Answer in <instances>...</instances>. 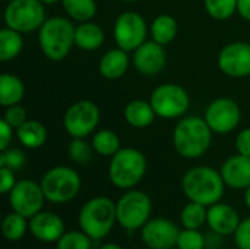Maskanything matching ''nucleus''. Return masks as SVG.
I'll use <instances>...</instances> for the list:
<instances>
[{
	"instance_id": "nucleus-1",
	"label": "nucleus",
	"mask_w": 250,
	"mask_h": 249,
	"mask_svg": "<svg viewBox=\"0 0 250 249\" xmlns=\"http://www.w3.org/2000/svg\"><path fill=\"white\" fill-rule=\"evenodd\" d=\"M182 189L189 201L211 207L221 201L226 183L218 170L208 166H196L183 175Z\"/></svg>"
},
{
	"instance_id": "nucleus-2",
	"label": "nucleus",
	"mask_w": 250,
	"mask_h": 249,
	"mask_svg": "<svg viewBox=\"0 0 250 249\" xmlns=\"http://www.w3.org/2000/svg\"><path fill=\"white\" fill-rule=\"evenodd\" d=\"M212 134L205 119L198 116L182 117L173 132V145L183 158H199L209 150Z\"/></svg>"
},
{
	"instance_id": "nucleus-3",
	"label": "nucleus",
	"mask_w": 250,
	"mask_h": 249,
	"mask_svg": "<svg viewBox=\"0 0 250 249\" xmlns=\"http://www.w3.org/2000/svg\"><path fill=\"white\" fill-rule=\"evenodd\" d=\"M117 223L116 203L108 197H94L88 200L78 214L79 229L94 242L110 235Z\"/></svg>"
},
{
	"instance_id": "nucleus-4",
	"label": "nucleus",
	"mask_w": 250,
	"mask_h": 249,
	"mask_svg": "<svg viewBox=\"0 0 250 249\" xmlns=\"http://www.w3.org/2000/svg\"><path fill=\"white\" fill-rule=\"evenodd\" d=\"M75 29L70 19L53 16L38 29V43L44 56L53 62L63 60L75 44Z\"/></svg>"
},
{
	"instance_id": "nucleus-5",
	"label": "nucleus",
	"mask_w": 250,
	"mask_h": 249,
	"mask_svg": "<svg viewBox=\"0 0 250 249\" xmlns=\"http://www.w3.org/2000/svg\"><path fill=\"white\" fill-rule=\"evenodd\" d=\"M146 158L136 148H120L110 160L108 178L119 189H133L146 173Z\"/></svg>"
},
{
	"instance_id": "nucleus-6",
	"label": "nucleus",
	"mask_w": 250,
	"mask_h": 249,
	"mask_svg": "<svg viewBox=\"0 0 250 249\" xmlns=\"http://www.w3.org/2000/svg\"><path fill=\"white\" fill-rule=\"evenodd\" d=\"M40 185L47 201L53 204H66L76 198L82 181L75 169L69 166H56L44 173Z\"/></svg>"
},
{
	"instance_id": "nucleus-7",
	"label": "nucleus",
	"mask_w": 250,
	"mask_h": 249,
	"mask_svg": "<svg viewBox=\"0 0 250 249\" xmlns=\"http://www.w3.org/2000/svg\"><path fill=\"white\" fill-rule=\"evenodd\" d=\"M117 223L127 232L141 230L152 214V201L149 195L139 189L126 191L116 203Z\"/></svg>"
},
{
	"instance_id": "nucleus-8",
	"label": "nucleus",
	"mask_w": 250,
	"mask_h": 249,
	"mask_svg": "<svg viewBox=\"0 0 250 249\" xmlns=\"http://www.w3.org/2000/svg\"><path fill=\"white\" fill-rule=\"evenodd\" d=\"M44 3L40 0H10L4 9V23L18 32H32L45 22Z\"/></svg>"
},
{
	"instance_id": "nucleus-9",
	"label": "nucleus",
	"mask_w": 250,
	"mask_h": 249,
	"mask_svg": "<svg viewBox=\"0 0 250 249\" xmlns=\"http://www.w3.org/2000/svg\"><path fill=\"white\" fill-rule=\"evenodd\" d=\"M149 103L158 117L179 119L186 114L190 98L183 87L177 84H163L152 91Z\"/></svg>"
},
{
	"instance_id": "nucleus-10",
	"label": "nucleus",
	"mask_w": 250,
	"mask_h": 249,
	"mask_svg": "<svg viewBox=\"0 0 250 249\" xmlns=\"http://www.w3.org/2000/svg\"><path fill=\"white\" fill-rule=\"evenodd\" d=\"M100 109L89 100L73 103L64 113L63 126L72 138H85L91 135L100 122Z\"/></svg>"
},
{
	"instance_id": "nucleus-11",
	"label": "nucleus",
	"mask_w": 250,
	"mask_h": 249,
	"mask_svg": "<svg viewBox=\"0 0 250 249\" xmlns=\"http://www.w3.org/2000/svg\"><path fill=\"white\" fill-rule=\"evenodd\" d=\"M45 195L40 183L31 179L18 181L13 189L9 192V205L12 211L32 219L35 214L42 211Z\"/></svg>"
},
{
	"instance_id": "nucleus-12",
	"label": "nucleus",
	"mask_w": 250,
	"mask_h": 249,
	"mask_svg": "<svg viewBox=\"0 0 250 249\" xmlns=\"http://www.w3.org/2000/svg\"><path fill=\"white\" fill-rule=\"evenodd\" d=\"M146 22L136 12H123L114 22V40L117 47L126 51H135L145 43L146 38Z\"/></svg>"
},
{
	"instance_id": "nucleus-13",
	"label": "nucleus",
	"mask_w": 250,
	"mask_h": 249,
	"mask_svg": "<svg viewBox=\"0 0 250 249\" xmlns=\"http://www.w3.org/2000/svg\"><path fill=\"white\" fill-rule=\"evenodd\" d=\"M242 117L239 104L231 98H217L205 110L204 119L214 134H230L233 132Z\"/></svg>"
},
{
	"instance_id": "nucleus-14",
	"label": "nucleus",
	"mask_w": 250,
	"mask_h": 249,
	"mask_svg": "<svg viewBox=\"0 0 250 249\" xmlns=\"http://www.w3.org/2000/svg\"><path fill=\"white\" fill-rule=\"evenodd\" d=\"M180 229L168 219L157 217L149 219L146 225L141 229V239L145 248L151 249H173L177 247Z\"/></svg>"
},
{
	"instance_id": "nucleus-15",
	"label": "nucleus",
	"mask_w": 250,
	"mask_h": 249,
	"mask_svg": "<svg viewBox=\"0 0 250 249\" xmlns=\"http://www.w3.org/2000/svg\"><path fill=\"white\" fill-rule=\"evenodd\" d=\"M220 70L231 78L250 76V44L236 41L227 44L217 59Z\"/></svg>"
},
{
	"instance_id": "nucleus-16",
	"label": "nucleus",
	"mask_w": 250,
	"mask_h": 249,
	"mask_svg": "<svg viewBox=\"0 0 250 249\" xmlns=\"http://www.w3.org/2000/svg\"><path fill=\"white\" fill-rule=\"evenodd\" d=\"M166 50L157 41H145L133 51V65L136 70L145 76H154L166 66Z\"/></svg>"
},
{
	"instance_id": "nucleus-17",
	"label": "nucleus",
	"mask_w": 250,
	"mask_h": 249,
	"mask_svg": "<svg viewBox=\"0 0 250 249\" xmlns=\"http://www.w3.org/2000/svg\"><path fill=\"white\" fill-rule=\"evenodd\" d=\"M64 232L63 219L53 211H40L29 219V233L42 244H56Z\"/></svg>"
},
{
	"instance_id": "nucleus-18",
	"label": "nucleus",
	"mask_w": 250,
	"mask_h": 249,
	"mask_svg": "<svg viewBox=\"0 0 250 249\" xmlns=\"http://www.w3.org/2000/svg\"><path fill=\"white\" fill-rule=\"evenodd\" d=\"M240 222L242 220L239 217V213L229 204L217 203V204L208 207L207 225L212 232H215L221 236L234 235Z\"/></svg>"
},
{
	"instance_id": "nucleus-19",
	"label": "nucleus",
	"mask_w": 250,
	"mask_h": 249,
	"mask_svg": "<svg viewBox=\"0 0 250 249\" xmlns=\"http://www.w3.org/2000/svg\"><path fill=\"white\" fill-rule=\"evenodd\" d=\"M220 173L226 186L233 189H248L250 186V157L239 153L229 157L223 163Z\"/></svg>"
},
{
	"instance_id": "nucleus-20",
	"label": "nucleus",
	"mask_w": 250,
	"mask_h": 249,
	"mask_svg": "<svg viewBox=\"0 0 250 249\" xmlns=\"http://www.w3.org/2000/svg\"><path fill=\"white\" fill-rule=\"evenodd\" d=\"M129 68V56L127 51L123 48H113L108 50L100 60L98 69L101 76L105 79H119L122 78Z\"/></svg>"
},
{
	"instance_id": "nucleus-21",
	"label": "nucleus",
	"mask_w": 250,
	"mask_h": 249,
	"mask_svg": "<svg viewBox=\"0 0 250 249\" xmlns=\"http://www.w3.org/2000/svg\"><path fill=\"white\" fill-rule=\"evenodd\" d=\"M104 31L98 23L91 21L81 22V25L75 29V45H78L83 51L98 50L104 43Z\"/></svg>"
},
{
	"instance_id": "nucleus-22",
	"label": "nucleus",
	"mask_w": 250,
	"mask_h": 249,
	"mask_svg": "<svg viewBox=\"0 0 250 249\" xmlns=\"http://www.w3.org/2000/svg\"><path fill=\"white\" fill-rule=\"evenodd\" d=\"M123 114H125V120L130 126L138 129L148 128L149 125L154 123L157 117L151 103L144 100H132L130 103H127Z\"/></svg>"
},
{
	"instance_id": "nucleus-23",
	"label": "nucleus",
	"mask_w": 250,
	"mask_h": 249,
	"mask_svg": "<svg viewBox=\"0 0 250 249\" xmlns=\"http://www.w3.org/2000/svg\"><path fill=\"white\" fill-rule=\"evenodd\" d=\"M16 136H18L19 142L25 148L37 150V148H40V147H42L45 144V141H47V129L41 122L28 119L25 123H22L16 129Z\"/></svg>"
},
{
	"instance_id": "nucleus-24",
	"label": "nucleus",
	"mask_w": 250,
	"mask_h": 249,
	"mask_svg": "<svg viewBox=\"0 0 250 249\" xmlns=\"http://www.w3.org/2000/svg\"><path fill=\"white\" fill-rule=\"evenodd\" d=\"M25 97L23 82L10 73H3L0 76V104L3 107H10L19 104Z\"/></svg>"
},
{
	"instance_id": "nucleus-25",
	"label": "nucleus",
	"mask_w": 250,
	"mask_h": 249,
	"mask_svg": "<svg viewBox=\"0 0 250 249\" xmlns=\"http://www.w3.org/2000/svg\"><path fill=\"white\" fill-rule=\"evenodd\" d=\"M177 21L171 16V15H160L152 21L151 25V35L152 40L166 45L168 43H171L176 35H177Z\"/></svg>"
},
{
	"instance_id": "nucleus-26",
	"label": "nucleus",
	"mask_w": 250,
	"mask_h": 249,
	"mask_svg": "<svg viewBox=\"0 0 250 249\" xmlns=\"http://www.w3.org/2000/svg\"><path fill=\"white\" fill-rule=\"evenodd\" d=\"M23 47V40L21 32L12 28H3L0 31V60L9 62L15 59Z\"/></svg>"
},
{
	"instance_id": "nucleus-27",
	"label": "nucleus",
	"mask_w": 250,
	"mask_h": 249,
	"mask_svg": "<svg viewBox=\"0 0 250 249\" xmlns=\"http://www.w3.org/2000/svg\"><path fill=\"white\" fill-rule=\"evenodd\" d=\"M28 219L12 211L9 213L1 223V233L6 241L9 242H18L21 241L28 232H29V222Z\"/></svg>"
},
{
	"instance_id": "nucleus-28",
	"label": "nucleus",
	"mask_w": 250,
	"mask_h": 249,
	"mask_svg": "<svg viewBox=\"0 0 250 249\" xmlns=\"http://www.w3.org/2000/svg\"><path fill=\"white\" fill-rule=\"evenodd\" d=\"M94 151L103 157H113L120 150V138L110 129H101L92 136Z\"/></svg>"
},
{
	"instance_id": "nucleus-29",
	"label": "nucleus",
	"mask_w": 250,
	"mask_h": 249,
	"mask_svg": "<svg viewBox=\"0 0 250 249\" xmlns=\"http://www.w3.org/2000/svg\"><path fill=\"white\" fill-rule=\"evenodd\" d=\"M207 216H208V207L199 203L189 201L180 213V222L183 229L199 230L207 223Z\"/></svg>"
},
{
	"instance_id": "nucleus-30",
	"label": "nucleus",
	"mask_w": 250,
	"mask_h": 249,
	"mask_svg": "<svg viewBox=\"0 0 250 249\" xmlns=\"http://www.w3.org/2000/svg\"><path fill=\"white\" fill-rule=\"evenodd\" d=\"M62 6L69 18L78 22L91 21L97 13L95 0H62Z\"/></svg>"
},
{
	"instance_id": "nucleus-31",
	"label": "nucleus",
	"mask_w": 250,
	"mask_h": 249,
	"mask_svg": "<svg viewBox=\"0 0 250 249\" xmlns=\"http://www.w3.org/2000/svg\"><path fill=\"white\" fill-rule=\"evenodd\" d=\"M92 242L83 230H69L56 242V249H92Z\"/></svg>"
},
{
	"instance_id": "nucleus-32",
	"label": "nucleus",
	"mask_w": 250,
	"mask_h": 249,
	"mask_svg": "<svg viewBox=\"0 0 250 249\" xmlns=\"http://www.w3.org/2000/svg\"><path fill=\"white\" fill-rule=\"evenodd\" d=\"M94 147L83 141V138H72L67 145V156L76 164H88L92 160Z\"/></svg>"
},
{
	"instance_id": "nucleus-33",
	"label": "nucleus",
	"mask_w": 250,
	"mask_h": 249,
	"mask_svg": "<svg viewBox=\"0 0 250 249\" xmlns=\"http://www.w3.org/2000/svg\"><path fill=\"white\" fill-rule=\"evenodd\" d=\"M208 15L217 21H226L237 12V0H204Z\"/></svg>"
},
{
	"instance_id": "nucleus-34",
	"label": "nucleus",
	"mask_w": 250,
	"mask_h": 249,
	"mask_svg": "<svg viewBox=\"0 0 250 249\" xmlns=\"http://www.w3.org/2000/svg\"><path fill=\"white\" fill-rule=\"evenodd\" d=\"M177 249H205V235L199 230L183 229L177 238Z\"/></svg>"
},
{
	"instance_id": "nucleus-35",
	"label": "nucleus",
	"mask_w": 250,
	"mask_h": 249,
	"mask_svg": "<svg viewBox=\"0 0 250 249\" xmlns=\"http://www.w3.org/2000/svg\"><path fill=\"white\" fill-rule=\"evenodd\" d=\"M26 163V156L19 148H7L0 154V167H9L12 170H21Z\"/></svg>"
},
{
	"instance_id": "nucleus-36",
	"label": "nucleus",
	"mask_w": 250,
	"mask_h": 249,
	"mask_svg": "<svg viewBox=\"0 0 250 249\" xmlns=\"http://www.w3.org/2000/svg\"><path fill=\"white\" fill-rule=\"evenodd\" d=\"M3 119H4L13 129H18L22 123H25V122L28 120V114H26V110H25L22 106L15 104V106L6 107V112H4Z\"/></svg>"
},
{
	"instance_id": "nucleus-37",
	"label": "nucleus",
	"mask_w": 250,
	"mask_h": 249,
	"mask_svg": "<svg viewBox=\"0 0 250 249\" xmlns=\"http://www.w3.org/2000/svg\"><path fill=\"white\" fill-rule=\"evenodd\" d=\"M234 242L237 249H250V217L240 222L234 233Z\"/></svg>"
},
{
	"instance_id": "nucleus-38",
	"label": "nucleus",
	"mask_w": 250,
	"mask_h": 249,
	"mask_svg": "<svg viewBox=\"0 0 250 249\" xmlns=\"http://www.w3.org/2000/svg\"><path fill=\"white\" fill-rule=\"evenodd\" d=\"M16 185L15 170L9 167H0V192L3 195H9V192Z\"/></svg>"
},
{
	"instance_id": "nucleus-39",
	"label": "nucleus",
	"mask_w": 250,
	"mask_h": 249,
	"mask_svg": "<svg viewBox=\"0 0 250 249\" xmlns=\"http://www.w3.org/2000/svg\"><path fill=\"white\" fill-rule=\"evenodd\" d=\"M236 148L239 154L250 157V128H245L236 138Z\"/></svg>"
},
{
	"instance_id": "nucleus-40",
	"label": "nucleus",
	"mask_w": 250,
	"mask_h": 249,
	"mask_svg": "<svg viewBox=\"0 0 250 249\" xmlns=\"http://www.w3.org/2000/svg\"><path fill=\"white\" fill-rule=\"evenodd\" d=\"M12 136H13V128L4 119H1L0 120V151H4L9 148Z\"/></svg>"
},
{
	"instance_id": "nucleus-41",
	"label": "nucleus",
	"mask_w": 250,
	"mask_h": 249,
	"mask_svg": "<svg viewBox=\"0 0 250 249\" xmlns=\"http://www.w3.org/2000/svg\"><path fill=\"white\" fill-rule=\"evenodd\" d=\"M221 235L211 230V233L205 235V249H220L221 247Z\"/></svg>"
},
{
	"instance_id": "nucleus-42",
	"label": "nucleus",
	"mask_w": 250,
	"mask_h": 249,
	"mask_svg": "<svg viewBox=\"0 0 250 249\" xmlns=\"http://www.w3.org/2000/svg\"><path fill=\"white\" fill-rule=\"evenodd\" d=\"M237 12L243 19L250 22V0H237Z\"/></svg>"
},
{
	"instance_id": "nucleus-43",
	"label": "nucleus",
	"mask_w": 250,
	"mask_h": 249,
	"mask_svg": "<svg viewBox=\"0 0 250 249\" xmlns=\"http://www.w3.org/2000/svg\"><path fill=\"white\" fill-rule=\"evenodd\" d=\"M100 249H123L120 245H117V244H104V245H101Z\"/></svg>"
},
{
	"instance_id": "nucleus-44",
	"label": "nucleus",
	"mask_w": 250,
	"mask_h": 249,
	"mask_svg": "<svg viewBox=\"0 0 250 249\" xmlns=\"http://www.w3.org/2000/svg\"><path fill=\"white\" fill-rule=\"evenodd\" d=\"M245 204L250 210V186L248 189H245Z\"/></svg>"
},
{
	"instance_id": "nucleus-45",
	"label": "nucleus",
	"mask_w": 250,
	"mask_h": 249,
	"mask_svg": "<svg viewBox=\"0 0 250 249\" xmlns=\"http://www.w3.org/2000/svg\"><path fill=\"white\" fill-rule=\"evenodd\" d=\"M40 1H42V3L47 4V6H51V4H56V3L60 1V0H40Z\"/></svg>"
},
{
	"instance_id": "nucleus-46",
	"label": "nucleus",
	"mask_w": 250,
	"mask_h": 249,
	"mask_svg": "<svg viewBox=\"0 0 250 249\" xmlns=\"http://www.w3.org/2000/svg\"><path fill=\"white\" fill-rule=\"evenodd\" d=\"M122 1H136V0H122Z\"/></svg>"
},
{
	"instance_id": "nucleus-47",
	"label": "nucleus",
	"mask_w": 250,
	"mask_h": 249,
	"mask_svg": "<svg viewBox=\"0 0 250 249\" xmlns=\"http://www.w3.org/2000/svg\"><path fill=\"white\" fill-rule=\"evenodd\" d=\"M145 249H151V248H145Z\"/></svg>"
}]
</instances>
